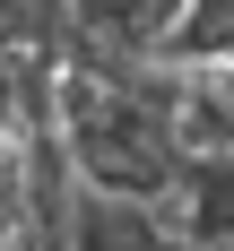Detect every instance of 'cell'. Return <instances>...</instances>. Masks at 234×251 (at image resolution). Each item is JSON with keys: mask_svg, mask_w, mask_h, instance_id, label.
Segmentation results:
<instances>
[{"mask_svg": "<svg viewBox=\"0 0 234 251\" xmlns=\"http://www.w3.org/2000/svg\"><path fill=\"white\" fill-rule=\"evenodd\" d=\"M70 251H182V243H174V226H165L156 200H113V191H87L78 182Z\"/></svg>", "mask_w": 234, "mask_h": 251, "instance_id": "obj_3", "label": "cell"}, {"mask_svg": "<svg viewBox=\"0 0 234 251\" xmlns=\"http://www.w3.org/2000/svg\"><path fill=\"white\" fill-rule=\"evenodd\" d=\"M174 139L182 156H234V61L174 70Z\"/></svg>", "mask_w": 234, "mask_h": 251, "instance_id": "obj_4", "label": "cell"}, {"mask_svg": "<svg viewBox=\"0 0 234 251\" xmlns=\"http://www.w3.org/2000/svg\"><path fill=\"white\" fill-rule=\"evenodd\" d=\"M61 148H70L87 191L113 200H165L182 182V139H174V70L165 61H61Z\"/></svg>", "mask_w": 234, "mask_h": 251, "instance_id": "obj_1", "label": "cell"}, {"mask_svg": "<svg viewBox=\"0 0 234 251\" xmlns=\"http://www.w3.org/2000/svg\"><path fill=\"white\" fill-rule=\"evenodd\" d=\"M156 208L182 251H234V156H191Z\"/></svg>", "mask_w": 234, "mask_h": 251, "instance_id": "obj_2", "label": "cell"}, {"mask_svg": "<svg viewBox=\"0 0 234 251\" xmlns=\"http://www.w3.org/2000/svg\"><path fill=\"white\" fill-rule=\"evenodd\" d=\"M156 61H165V70H208V61H234V0H182V18L165 26Z\"/></svg>", "mask_w": 234, "mask_h": 251, "instance_id": "obj_5", "label": "cell"}, {"mask_svg": "<svg viewBox=\"0 0 234 251\" xmlns=\"http://www.w3.org/2000/svg\"><path fill=\"white\" fill-rule=\"evenodd\" d=\"M0 243H9V234H0Z\"/></svg>", "mask_w": 234, "mask_h": 251, "instance_id": "obj_6", "label": "cell"}]
</instances>
